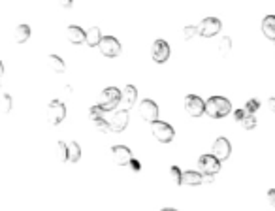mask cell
I'll return each instance as SVG.
<instances>
[{"label":"cell","mask_w":275,"mask_h":211,"mask_svg":"<svg viewBox=\"0 0 275 211\" xmlns=\"http://www.w3.org/2000/svg\"><path fill=\"white\" fill-rule=\"evenodd\" d=\"M232 111V104L224 96H211L206 102V113L213 119H223Z\"/></svg>","instance_id":"cell-1"},{"label":"cell","mask_w":275,"mask_h":211,"mask_svg":"<svg viewBox=\"0 0 275 211\" xmlns=\"http://www.w3.org/2000/svg\"><path fill=\"white\" fill-rule=\"evenodd\" d=\"M121 100H122V92H121L119 89L107 87L100 92V100H98V104L102 106L104 111H111V109H115V107L121 104Z\"/></svg>","instance_id":"cell-2"},{"label":"cell","mask_w":275,"mask_h":211,"mask_svg":"<svg viewBox=\"0 0 275 211\" xmlns=\"http://www.w3.org/2000/svg\"><path fill=\"white\" fill-rule=\"evenodd\" d=\"M151 130H153V136L160 143H170L173 140V136H175V130L172 128V124L162 123V121L151 123Z\"/></svg>","instance_id":"cell-3"},{"label":"cell","mask_w":275,"mask_h":211,"mask_svg":"<svg viewBox=\"0 0 275 211\" xmlns=\"http://www.w3.org/2000/svg\"><path fill=\"white\" fill-rule=\"evenodd\" d=\"M221 29H223V25L217 17H206L198 25V34L204 38H213L221 32Z\"/></svg>","instance_id":"cell-4"},{"label":"cell","mask_w":275,"mask_h":211,"mask_svg":"<svg viewBox=\"0 0 275 211\" xmlns=\"http://www.w3.org/2000/svg\"><path fill=\"white\" fill-rule=\"evenodd\" d=\"M98 49H100V53H102L104 57L113 59V57H119L121 55V44L119 40L113 38V36H104L100 45H98Z\"/></svg>","instance_id":"cell-5"},{"label":"cell","mask_w":275,"mask_h":211,"mask_svg":"<svg viewBox=\"0 0 275 211\" xmlns=\"http://www.w3.org/2000/svg\"><path fill=\"white\" fill-rule=\"evenodd\" d=\"M185 111L190 117H200V115L206 113V102L196 94H189L185 98Z\"/></svg>","instance_id":"cell-6"},{"label":"cell","mask_w":275,"mask_h":211,"mask_svg":"<svg viewBox=\"0 0 275 211\" xmlns=\"http://www.w3.org/2000/svg\"><path fill=\"white\" fill-rule=\"evenodd\" d=\"M139 115H141V119L147 121V123L158 121V106H156L155 100H149V98L141 100V102H139Z\"/></svg>","instance_id":"cell-7"},{"label":"cell","mask_w":275,"mask_h":211,"mask_svg":"<svg viewBox=\"0 0 275 211\" xmlns=\"http://www.w3.org/2000/svg\"><path fill=\"white\" fill-rule=\"evenodd\" d=\"M66 117V106L61 100H51V104L47 106V119L51 124H61Z\"/></svg>","instance_id":"cell-8"},{"label":"cell","mask_w":275,"mask_h":211,"mask_svg":"<svg viewBox=\"0 0 275 211\" xmlns=\"http://www.w3.org/2000/svg\"><path fill=\"white\" fill-rule=\"evenodd\" d=\"M198 168L202 174H217L221 170V160L215 157L213 153L211 155H202L200 160H198Z\"/></svg>","instance_id":"cell-9"},{"label":"cell","mask_w":275,"mask_h":211,"mask_svg":"<svg viewBox=\"0 0 275 211\" xmlns=\"http://www.w3.org/2000/svg\"><path fill=\"white\" fill-rule=\"evenodd\" d=\"M151 55H153V60H155L156 64L166 62L170 59V45H168V42L166 40H156L155 44H153Z\"/></svg>","instance_id":"cell-10"},{"label":"cell","mask_w":275,"mask_h":211,"mask_svg":"<svg viewBox=\"0 0 275 211\" xmlns=\"http://www.w3.org/2000/svg\"><path fill=\"white\" fill-rule=\"evenodd\" d=\"M111 157H113V160H115L119 166H124V164H130V160H132V151H130L126 145H113V147H111Z\"/></svg>","instance_id":"cell-11"},{"label":"cell","mask_w":275,"mask_h":211,"mask_svg":"<svg viewBox=\"0 0 275 211\" xmlns=\"http://www.w3.org/2000/svg\"><path fill=\"white\" fill-rule=\"evenodd\" d=\"M211 153L219 158V160H226V158L230 157V153H232V145H230V141L226 140V138H217L215 143H213V151Z\"/></svg>","instance_id":"cell-12"},{"label":"cell","mask_w":275,"mask_h":211,"mask_svg":"<svg viewBox=\"0 0 275 211\" xmlns=\"http://www.w3.org/2000/svg\"><path fill=\"white\" fill-rule=\"evenodd\" d=\"M111 132H122L128 124V109H119L111 117Z\"/></svg>","instance_id":"cell-13"},{"label":"cell","mask_w":275,"mask_h":211,"mask_svg":"<svg viewBox=\"0 0 275 211\" xmlns=\"http://www.w3.org/2000/svg\"><path fill=\"white\" fill-rule=\"evenodd\" d=\"M138 90L134 85H126L122 90V100H121V109H130L136 106Z\"/></svg>","instance_id":"cell-14"},{"label":"cell","mask_w":275,"mask_h":211,"mask_svg":"<svg viewBox=\"0 0 275 211\" xmlns=\"http://www.w3.org/2000/svg\"><path fill=\"white\" fill-rule=\"evenodd\" d=\"M66 38H68L70 44H83L87 40V30H83L81 27H77V25H70L68 29H66Z\"/></svg>","instance_id":"cell-15"},{"label":"cell","mask_w":275,"mask_h":211,"mask_svg":"<svg viewBox=\"0 0 275 211\" xmlns=\"http://www.w3.org/2000/svg\"><path fill=\"white\" fill-rule=\"evenodd\" d=\"M204 183V174L198 170H189V172H183V185H189V187H198Z\"/></svg>","instance_id":"cell-16"},{"label":"cell","mask_w":275,"mask_h":211,"mask_svg":"<svg viewBox=\"0 0 275 211\" xmlns=\"http://www.w3.org/2000/svg\"><path fill=\"white\" fill-rule=\"evenodd\" d=\"M102 32H100V29L98 27H91L89 30H87V40L85 44L87 45H91V47H98L100 45V42H102Z\"/></svg>","instance_id":"cell-17"},{"label":"cell","mask_w":275,"mask_h":211,"mask_svg":"<svg viewBox=\"0 0 275 211\" xmlns=\"http://www.w3.org/2000/svg\"><path fill=\"white\" fill-rule=\"evenodd\" d=\"M262 32L268 40L275 42V15H266L262 21Z\"/></svg>","instance_id":"cell-18"},{"label":"cell","mask_w":275,"mask_h":211,"mask_svg":"<svg viewBox=\"0 0 275 211\" xmlns=\"http://www.w3.org/2000/svg\"><path fill=\"white\" fill-rule=\"evenodd\" d=\"M31 27L29 25H19L15 27V32H14V40L17 42V44H25L29 38H31Z\"/></svg>","instance_id":"cell-19"},{"label":"cell","mask_w":275,"mask_h":211,"mask_svg":"<svg viewBox=\"0 0 275 211\" xmlns=\"http://www.w3.org/2000/svg\"><path fill=\"white\" fill-rule=\"evenodd\" d=\"M81 158V147L77 141H68V162L76 164Z\"/></svg>","instance_id":"cell-20"},{"label":"cell","mask_w":275,"mask_h":211,"mask_svg":"<svg viewBox=\"0 0 275 211\" xmlns=\"http://www.w3.org/2000/svg\"><path fill=\"white\" fill-rule=\"evenodd\" d=\"M47 62H49L51 70L57 72V74H62V72L66 70V64H64V60H62L59 55H49V57H47Z\"/></svg>","instance_id":"cell-21"},{"label":"cell","mask_w":275,"mask_h":211,"mask_svg":"<svg viewBox=\"0 0 275 211\" xmlns=\"http://www.w3.org/2000/svg\"><path fill=\"white\" fill-rule=\"evenodd\" d=\"M57 157L61 162H66L68 160V143H64V141H59L57 143Z\"/></svg>","instance_id":"cell-22"},{"label":"cell","mask_w":275,"mask_h":211,"mask_svg":"<svg viewBox=\"0 0 275 211\" xmlns=\"http://www.w3.org/2000/svg\"><path fill=\"white\" fill-rule=\"evenodd\" d=\"M230 49H232V38L223 36V38H221V42H219V53L224 57V55H228V53H230Z\"/></svg>","instance_id":"cell-23"},{"label":"cell","mask_w":275,"mask_h":211,"mask_svg":"<svg viewBox=\"0 0 275 211\" xmlns=\"http://www.w3.org/2000/svg\"><path fill=\"white\" fill-rule=\"evenodd\" d=\"M92 121H94V126H96L100 132H109V130H111V123L106 121L104 117H96V119H92Z\"/></svg>","instance_id":"cell-24"},{"label":"cell","mask_w":275,"mask_h":211,"mask_svg":"<svg viewBox=\"0 0 275 211\" xmlns=\"http://www.w3.org/2000/svg\"><path fill=\"white\" fill-rule=\"evenodd\" d=\"M243 128L245 130H253L255 126H257V117H255V113H247V117L243 119Z\"/></svg>","instance_id":"cell-25"},{"label":"cell","mask_w":275,"mask_h":211,"mask_svg":"<svg viewBox=\"0 0 275 211\" xmlns=\"http://www.w3.org/2000/svg\"><path fill=\"white\" fill-rule=\"evenodd\" d=\"M170 176H172V179L175 181V185H183V174H181V170H179L177 166H172V168H170Z\"/></svg>","instance_id":"cell-26"},{"label":"cell","mask_w":275,"mask_h":211,"mask_svg":"<svg viewBox=\"0 0 275 211\" xmlns=\"http://www.w3.org/2000/svg\"><path fill=\"white\" fill-rule=\"evenodd\" d=\"M258 107H260V102H258L257 98H251V100H247V104H245L247 113H255V111H258Z\"/></svg>","instance_id":"cell-27"},{"label":"cell","mask_w":275,"mask_h":211,"mask_svg":"<svg viewBox=\"0 0 275 211\" xmlns=\"http://www.w3.org/2000/svg\"><path fill=\"white\" fill-rule=\"evenodd\" d=\"M196 34H198V27H194V25H189V27L183 29V38H185V40H190L192 36H196Z\"/></svg>","instance_id":"cell-28"},{"label":"cell","mask_w":275,"mask_h":211,"mask_svg":"<svg viewBox=\"0 0 275 211\" xmlns=\"http://www.w3.org/2000/svg\"><path fill=\"white\" fill-rule=\"evenodd\" d=\"M102 113H104V109H102V106H100V104H98V106H92V107L89 109V115H91V119L102 117Z\"/></svg>","instance_id":"cell-29"},{"label":"cell","mask_w":275,"mask_h":211,"mask_svg":"<svg viewBox=\"0 0 275 211\" xmlns=\"http://www.w3.org/2000/svg\"><path fill=\"white\" fill-rule=\"evenodd\" d=\"M4 113H10V109H12V96L8 94V92H4Z\"/></svg>","instance_id":"cell-30"},{"label":"cell","mask_w":275,"mask_h":211,"mask_svg":"<svg viewBox=\"0 0 275 211\" xmlns=\"http://www.w3.org/2000/svg\"><path fill=\"white\" fill-rule=\"evenodd\" d=\"M245 117H247V109H236V111H234V119H236L238 123H243Z\"/></svg>","instance_id":"cell-31"},{"label":"cell","mask_w":275,"mask_h":211,"mask_svg":"<svg viewBox=\"0 0 275 211\" xmlns=\"http://www.w3.org/2000/svg\"><path fill=\"white\" fill-rule=\"evenodd\" d=\"M128 166H130V170H134V172H139V170H141V164H139V160H136V158H132Z\"/></svg>","instance_id":"cell-32"},{"label":"cell","mask_w":275,"mask_h":211,"mask_svg":"<svg viewBox=\"0 0 275 211\" xmlns=\"http://www.w3.org/2000/svg\"><path fill=\"white\" fill-rule=\"evenodd\" d=\"M268 202L275 208V189H270V191H268Z\"/></svg>","instance_id":"cell-33"},{"label":"cell","mask_w":275,"mask_h":211,"mask_svg":"<svg viewBox=\"0 0 275 211\" xmlns=\"http://www.w3.org/2000/svg\"><path fill=\"white\" fill-rule=\"evenodd\" d=\"M59 4H61V8H64V10H68V8H72V4H74V0H59Z\"/></svg>","instance_id":"cell-34"},{"label":"cell","mask_w":275,"mask_h":211,"mask_svg":"<svg viewBox=\"0 0 275 211\" xmlns=\"http://www.w3.org/2000/svg\"><path fill=\"white\" fill-rule=\"evenodd\" d=\"M213 181H215L213 174H204V183H213Z\"/></svg>","instance_id":"cell-35"},{"label":"cell","mask_w":275,"mask_h":211,"mask_svg":"<svg viewBox=\"0 0 275 211\" xmlns=\"http://www.w3.org/2000/svg\"><path fill=\"white\" fill-rule=\"evenodd\" d=\"M270 109L275 113V98H270Z\"/></svg>","instance_id":"cell-36"},{"label":"cell","mask_w":275,"mask_h":211,"mask_svg":"<svg viewBox=\"0 0 275 211\" xmlns=\"http://www.w3.org/2000/svg\"><path fill=\"white\" fill-rule=\"evenodd\" d=\"M160 211H177V210H173V208H164V210H160Z\"/></svg>","instance_id":"cell-37"}]
</instances>
